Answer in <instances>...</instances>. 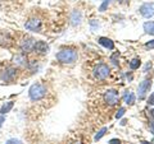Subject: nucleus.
Returning a JSON list of instances; mask_svg holds the SVG:
<instances>
[{"label":"nucleus","instance_id":"obj_1","mask_svg":"<svg viewBox=\"0 0 154 144\" xmlns=\"http://www.w3.org/2000/svg\"><path fill=\"white\" fill-rule=\"evenodd\" d=\"M18 74H19V69L13 64H9L5 68L0 69V82H3L5 84L14 83L18 78Z\"/></svg>","mask_w":154,"mask_h":144},{"label":"nucleus","instance_id":"obj_2","mask_svg":"<svg viewBox=\"0 0 154 144\" xmlns=\"http://www.w3.org/2000/svg\"><path fill=\"white\" fill-rule=\"evenodd\" d=\"M46 93H48V88L42 83H33L30 87V89H28V97L33 102L42 99L46 96Z\"/></svg>","mask_w":154,"mask_h":144},{"label":"nucleus","instance_id":"obj_3","mask_svg":"<svg viewBox=\"0 0 154 144\" xmlns=\"http://www.w3.org/2000/svg\"><path fill=\"white\" fill-rule=\"evenodd\" d=\"M77 57H79V54L75 49H63L55 55V59L62 64H73Z\"/></svg>","mask_w":154,"mask_h":144},{"label":"nucleus","instance_id":"obj_4","mask_svg":"<svg viewBox=\"0 0 154 144\" xmlns=\"http://www.w3.org/2000/svg\"><path fill=\"white\" fill-rule=\"evenodd\" d=\"M36 40L31 36H25L21 38V41H19L18 44V49H19V52H22V54H30L32 52L33 50V45H35Z\"/></svg>","mask_w":154,"mask_h":144},{"label":"nucleus","instance_id":"obj_5","mask_svg":"<svg viewBox=\"0 0 154 144\" xmlns=\"http://www.w3.org/2000/svg\"><path fill=\"white\" fill-rule=\"evenodd\" d=\"M25 28L31 32H41L42 31V21L38 17H31L25 22Z\"/></svg>","mask_w":154,"mask_h":144},{"label":"nucleus","instance_id":"obj_6","mask_svg":"<svg viewBox=\"0 0 154 144\" xmlns=\"http://www.w3.org/2000/svg\"><path fill=\"white\" fill-rule=\"evenodd\" d=\"M28 57L26 54H22V52H17L16 55H14L12 57V64L14 66H17L18 69H21V68H26L27 64H28Z\"/></svg>","mask_w":154,"mask_h":144},{"label":"nucleus","instance_id":"obj_7","mask_svg":"<svg viewBox=\"0 0 154 144\" xmlns=\"http://www.w3.org/2000/svg\"><path fill=\"white\" fill-rule=\"evenodd\" d=\"M14 45V38L12 35L7 31H2L0 32V47L3 49H11Z\"/></svg>","mask_w":154,"mask_h":144},{"label":"nucleus","instance_id":"obj_8","mask_svg":"<svg viewBox=\"0 0 154 144\" xmlns=\"http://www.w3.org/2000/svg\"><path fill=\"white\" fill-rule=\"evenodd\" d=\"M109 71H110L109 66L107 64H99L94 69V76L96 79H99V80H103L109 75Z\"/></svg>","mask_w":154,"mask_h":144},{"label":"nucleus","instance_id":"obj_9","mask_svg":"<svg viewBox=\"0 0 154 144\" xmlns=\"http://www.w3.org/2000/svg\"><path fill=\"white\" fill-rule=\"evenodd\" d=\"M49 50H50V47H49V45H48L45 41L36 40L35 45H33L32 52H35V54H37V55H45V54L49 52Z\"/></svg>","mask_w":154,"mask_h":144},{"label":"nucleus","instance_id":"obj_10","mask_svg":"<svg viewBox=\"0 0 154 144\" xmlns=\"http://www.w3.org/2000/svg\"><path fill=\"white\" fill-rule=\"evenodd\" d=\"M118 99H119L118 93H117V91H114V89H109L104 94V101H105V103L107 105H109V106H114V105H117Z\"/></svg>","mask_w":154,"mask_h":144},{"label":"nucleus","instance_id":"obj_11","mask_svg":"<svg viewBox=\"0 0 154 144\" xmlns=\"http://www.w3.org/2000/svg\"><path fill=\"white\" fill-rule=\"evenodd\" d=\"M149 89H150V80H149V79L143 80L141 83L139 84V93H137L139 99H144V98H145V96L149 92Z\"/></svg>","mask_w":154,"mask_h":144},{"label":"nucleus","instance_id":"obj_12","mask_svg":"<svg viewBox=\"0 0 154 144\" xmlns=\"http://www.w3.org/2000/svg\"><path fill=\"white\" fill-rule=\"evenodd\" d=\"M140 13L143 17L145 18H150L154 16V8L152 4H144V5L140 7Z\"/></svg>","mask_w":154,"mask_h":144},{"label":"nucleus","instance_id":"obj_13","mask_svg":"<svg viewBox=\"0 0 154 144\" xmlns=\"http://www.w3.org/2000/svg\"><path fill=\"white\" fill-rule=\"evenodd\" d=\"M13 107H14V101H8L0 107V115H7L8 112L12 111Z\"/></svg>","mask_w":154,"mask_h":144},{"label":"nucleus","instance_id":"obj_14","mask_svg":"<svg viewBox=\"0 0 154 144\" xmlns=\"http://www.w3.org/2000/svg\"><path fill=\"white\" fill-rule=\"evenodd\" d=\"M99 44L104 46L105 49H109V50H113L114 49V44L110 38H107V37H100L99 38Z\"/></svg>","mask_w":154,"mask_h":144},{"label":"nucleus","instance_id":"obj_15","mask_svg":"<svg viewBox=\"0 0 154 144\" xmlns=\"http://www.w3.org/2000/svg\"><path fill=\"white\" fill-rule=\"evenodd\" d=\"M80 22H81V13L77 12V10H75L73 13H72L71 23H72L73 26H76V24H80Z\"/></svg>","mask_w":154,"mask_h":144},{"label":"nucleus","instance_id":"obj_16","mask_svg":"<svg viewBox=\"0 0 154 144\" xmlns=\"http://www.w3.org/2000/svg\"><path fill=\"white\" fill-rule=\"evenodd\" d=\"M144 31L148 35H154V22H146L144 23Z\"/></svg>","mask_w":154,"mask_h":144},{"label":"nucleus","instance_id":"obj_17","mask_svg":"<svg viewBox=\"0 0 154 144\" xmlns=\"http://www.w3.org/2000/svg\"><path fill=\"white\" fill-rule=\"evenodd\" d=\"M135 94L132 92H128V94L126 93V96H125V102H126L127 105H132L135 102Z\"/></svg>","mask_w":154,"mask_h":144},{"label":"nucleus","instance_id":"obj_18","mask_svg":"<svg viewBox=\"0 0 154 144\" xmlns=\"http://www.w3.org/2000/svg\"><path fill=\"white\" fill-rule=\"evenodd\" d=\"M140 65H141L140 59H132L131 61H130V69H132V70L139 69V66Z\"/></svg>","mask_w":154,"mask_h":144},{"label":"nucleus","instance_id":"obj_19","mask_svg":"<svg viewBox=\"0 0 154 144\" xmlns=\"http://www.w3.org/2000/svg\"><path fill=\"white\" fill-rule=\"evenodd\" d=\"M107 130H108V129L107 128H103V129H100V130L98 131V134H96V135H95V142H98V140H100V139H102L103 137H104V134L105 133H107Z\"/></svg>","mask_w":154,"mask_h":144},{"label":"nucleus","instance_id":"obj_20","mask_svg":"<svg viewBox=\"0 0 154 144\" xmlns=\"http://www.w3.org/2000/svg\"><path fill=\"white\" fill-rule=\"evenodd\" d=\"M118 57H119V52H114V54L110 56V61H112L114 65H118Z\"/></svg>","mask_w":154,"mask_h":144},{"label":"nucleus","instance_id":"obj_21","mask_svg":"<svg viewBox=\"0 0 154 144\" xmlns=\"http://www.w3.org/2000/svg\"><path fill=\"white\" fill-rule=\"evenodd\" d=\"M5 144H23L19 139H16V138H12V139H8L5 142Z\"/></svg>","mask_w":154,"mask_h":144},{"label":"nucleus","instance_id":"obj_22","mask_svg":"<svg viewBox=\"0 0 154 144\" xmlns=\"http://www.w3.org/2000/svg\"><path fill=\"white\" fill-rule=\"evenodd\" d=\"M125 111H126V108H125V107H121V108H119L118 111H117V114H116V117H117V119H121L123 115H125Z\"/></svg>","mask_w":154,"mask_h":144},{"label":"nucleus","instance_id":"obj_23","mask_svg":"<svg viewBox=\"0 0 154 144\" xmlns=\"http://www.w3.org/2000/svg\"><path fill=\"white\" fill-rule=\"evenodd\" d=\"M145 47L146 49H149V50H152V49H154V40H152V41H149L148 44L145 45Z\"/></svg>","mask_w":154,"mask_h":144},{"label":"nucleus","instance_id":"obj_24","mask_svg":"<svg viewBox=\"0 0 154 144\" xmlns=\"http://www.w3.org/2000/svg\"><path fill=\"white\" fill-rule=\"evenodd\" d=\"M4 122H5V115H0V129H2Z\"/></svg>","mask_w":154,"mask_h":144},{"label":"nucleus","instance_id":"obj_25","mask_svg":"<svg viewBox=\"0 0 154 144\" xmlns=\"http://www.w3.org/2000/svg\"><path fill=\"white\" fill-rule=\"evenodd\" d=\"M109 144H121V140H119V139H112V140L109 142Z\"/></svg>","mask_w":154,"mask_h":144},{"label":"nucleus","instance_id":"obj_26","mask_svg":"<svg viewBox=\"0 0 154 144\" xmlns=\"http://www.w3.org/2000/svg\"><path fill=\"white\" fill-rule=\"evenodd\" d=\"M148 102L150 103V105H154V94L149 96V99H148Z\"/></svg>","mask_w":154,"mask_h":144},{"label":"nucleus","instance_id":"obj_27","mask_svg":"<svg viewBox=\"0 0 154 144\" xmlns=\"http://www.w3.org/2000/svg\"><path fill=\"white\" fill-rule=\"evenodd\" d=\"M150 129H152V131H153V134H154V121L150 124Z\"/></svg>","mask_w":154,"mask_h":144},{"label":"nucleus","instance_id":"obj_28","mask_svg":"<svg viewBox=\"0 0 154 144\" xmlns=\"http://www.w3.org/2000/svg\"><path fill=\"white\" fill-rule=\"evenodd\" d=\"M141 144H150V143H148V142H141Z\"/></svg>","mask_w":154,"mask_h":144},{"label":"nucleus","instance_id":"obj_29","mask_svg":"<svg viewBox=\"0 0 154 144\" xmlns=\"http://www.w3.org/2000/svg\"><path fill=\"white\" fill-rule=\"evenodd\" d=\"M72 144H81L80 142H75V143H72Z\"/></svg>","mask_w":154,"mask_h":144},{"label":"nucleus","instance_id":"obj_30","mask_svg":"<svg viewBox=\"0 0 154 144\" xmlns=\"http://www.w3.org/2000/svg\"><path fill=\"white\" fill-rule=\"evenodd\" d=\"M118 1H121V3H123V1H126V0H118Z\"/></svg>","mask_w":154,"mask_h":144},{"label":"nucleus","instance_id":"obj_31","mask_svg":"<svg viewBox=\"0 0 154 144\" xmlns=\"http://www.w3.org/2000/svg\"><path fill=\"white\" fill-rule=\"evenodd\" d=\"M104 1H108V3H109V1H110V0H104Z\"/></svg>","mask_w":154,"mask_h":144},{"label":"nucleus","instance_id":"obj_32","mask_svg":"<svg viewBox=\"0 0 154 144\" xmlns=\"http://www.w3.org/2000/svg\"><path fill=\"white\" fill-rule=\"evenodd\" d=\"M0 69H2V63H0Z\"/></svg>","mask_w":154,"mask_h":144}]
</instances>
